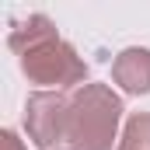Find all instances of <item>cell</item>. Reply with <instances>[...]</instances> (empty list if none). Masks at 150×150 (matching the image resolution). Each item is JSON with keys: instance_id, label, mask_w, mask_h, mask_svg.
I'll return each mask as SVG.
<instances>
[{"instance_id": "obj_1", "label": "cell", "mask_w": 150, "mask_h": 150, "mask_svg": "<svg viewBox=\"0 0 150 150\" xmlns=\"http://www.w3.org/2000/svg\"><path fill=\"white\" fill-rule=\"evenodd\" d=\"M122 119V98L108 84H84L70 94L67 115V143L70 150H112Z\"/></svg>"}, {"instance_id": "obj_7", "label": "cell", "mask_w": 150, "mask_h": 150, "mask_svg": "<svg viewBox=\"0 0 150 150\" xmlns=\"http://www.w3.org/2000/svg\"><path fill=\"white\" fill-rule=\"evenodd\" d=\"M0 150H28V147L18 140L14 129H4V133H0Z\"/></svg>"}, {"instance_id": "obj_2", "label": "cell", "mask_w": 150, "mask_h": 150, "mask_svg": "<svg viewBox=\"0 0 150 150\" xmlns=\"http://www.w3.org/2000/svg\"><path fill=\"white\" fill-rule=\"evenodd\" d=\"M21 74L28 77V84H42L45 91H59L70 84H87V63L77 56L70 42L56 38L42 49H32L21 56Z\"/></svg>"}, {"instance_id": "obj_6", "label": "cell", "mask_w": 150, "mask_h": 150, "mask_svg": "<svg viewBox=\"0 0 150 150\" xmlns=\"http://www.w3.org/2000/svg\"><path fill=\"white\" fill-rule=\"evenodd\" d=\"M119 150H150V112H136L126 119Z\"/></svg>"}, {"instance_id": "obj_5", "label": "cell", "mask_w": 150, "mask_h": 150, "mask_svg": "<svg viewBox=\"0 0 150 150\" xmlns=\"http://www.w3.org/2000/svg\"><path fill=\"white\" fill-rule=\"evenodd\" d=\"M56 38H59V32H56V25H52L45 14H28L25 21H18V25L11 28L7 45H11L18 56H25V52L42 49V45H49V42H56Z\"/></svg>"}, {"instance_id": "obj_4", "label": "cell", "mask_w": 150, "mask_h": 150, "mask_svg": "<svg viewBox=\"0 0 150 150\" xmlns=\"http://www.w3.org/2000/svg\"><path fill=\"white\" fill-rule=\"evenodd\" d=\"M112 80L126 94H150V49L143 45L122 49L112 63Z\"/></svg>"}, {"instance_id": "obj_3", "label": "cell", "mask_w": 150, "mask_h": 150, "mask_svg": "<svg viewBox=\"0 0 150 150\" xmlns=\"http://www.w3.org/2000/svg\"><path fill=\"white\" fill-rule=\"evenodd\" d=\"M67 115H70V98L59 91H35L25 101V133L28 140L42 150H52L59 140H67Z\"/></svg>"}]
</instances>
